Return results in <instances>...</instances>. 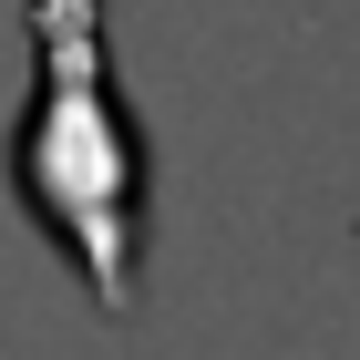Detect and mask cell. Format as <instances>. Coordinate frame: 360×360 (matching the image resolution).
<instances>
[{"label": "cell", "mask_w": 360, "mask_h": 360, "mask_svg": "<svg viewBox=\"0 0 360 360\" xmlns=\"http://www.w3.org/2000/svg\"><path fill=\"white\" fill-rule=\"evenodd\" d=\"M31 103L11 134V195L21 217L72 257L103 319H134L144 299V124L113 83V21L103 0H31Z\"/></svg>", "instance_id": "1"}]
</instances>
